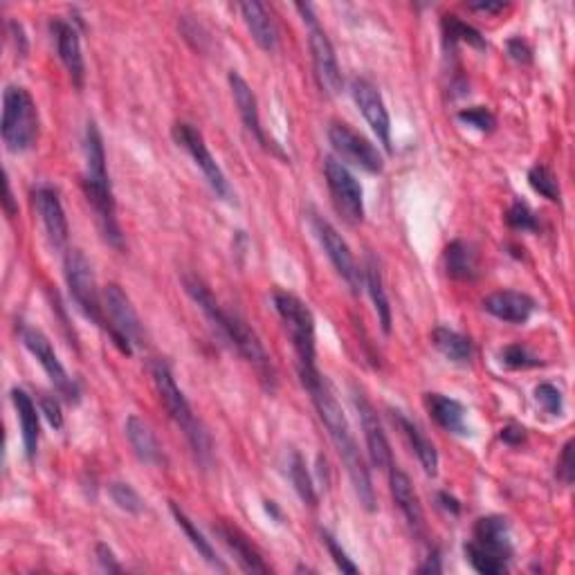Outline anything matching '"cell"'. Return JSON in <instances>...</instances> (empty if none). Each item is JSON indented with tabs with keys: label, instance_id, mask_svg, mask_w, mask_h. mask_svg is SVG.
<instances>
[{
	"label": "cell",
	"instance_id": "cell-41",
	"mask_svg": "<svg viewBox=\"0 0 575 575\" xmlns=\"http://www.w3.org/2000/svg\"><path fill=\"white\" fill-rule=\"evenodd\" d=\"M319 535H322V542L326 544L328 553H331L333 562L337 564V569H340L342 573H351V575H355V573L360 571L358 567H355L349 555H346V551L342 549V546L337 544V540H335V537H333L331 533H328V531H319Z\"/></svg>",
	"mask_w": 575,
	"mask_h": 575
},
{
	"label": "cell",
	"instance_id": "cell-17",
	"mask_svg": "<svg viewBox=\"0 0 575 575\" xmlns=\"http://www.w3.org/2000/svg\"><path fill=\"white\" fill-rule=\"evenodd\" d=\"M353 405L355 409H358L371 465L378 470H391V465H394V456H391V445L387 441L385 430H382V423L376 414V409H373L367 396H362L360 391H355L353 394Z\"/></svg>",
	"mask_w": 575,
	"mask_h": 575
},
{
	"label": "cell",
	"instance_id": "cell-10",
	"mask_svg": "<svg viewBox=\"0 0 575 575\" xmlns=\"http://www.w3.org/2000/svg\"><path fill=\"white\" fill-rule=\"evenodd\" d=\"M297 12L304 18V23L308 25V43H310V54H313V68H315V79L319 88L324 90L326 95H337L342 90V70L340 63H337V54L331 39H328L324 27L319 25L313 5H297Z\"/></svg>",
	"mask_w": 575,
	"mask_h": 575
},
{
	"label": "cell",
	"instance_id": "cell-11",
	"mask_svg": "<svg viewBox=\"0 0 575 575\" xmlns=\"http://www.w3.org/2000/svg\"><path fill=\"white\" fill-rule=\"evenodd\" d=\"M171 135H173V140H176V144L182 146V149H185L191 158H194V162L198 164V169L203 171L205 180L209 182V187L214 189V194L218 198L230 200L232 203L234 191L230 187V182H227V178H225L221 164L216 162L212 151H209L203 133H200L196 126H191L187 122H178V124H173Z\"/></svg>",
	"mask_w": 575,
	"mask_h": 575
},
{
	"label": "cell",
	"instance_id": "cell-24",
	"mask_svg": "<svg viewBox=\"0 0 575 575\" xmlns=\"http://www.w3.org/2000/svg\"><path fill=\"white\" fill-rule=\"evenodd\" d=\"M216 533L221 535V540L225 542L227 549L234 555V560L239 562V567L245 573H270V567L263 562L257 546H254L239 528L230 524H218Z\"/></svg>",
	"mask_w": 575,
	"mask_h": 575
},
{
	"label": "cell",
	"instance_id": "cell-29",
	"mask_svg": "<svg viewBox=\"0 0 575 575\" xmlns=\"http://www.w3.org/2000/svg\"><path fill=\"white\" fill-rule=\"evenodd\" d=\"M391 414H394V421L398 423L400 430H403V434L407 436V441H409V445H412V450L416 452L418 461H421L427 477H436L438 474V452H436L434 443L425 436L421 427H418L414 421H409L403 412H391Z\"/></svg>",
	"mask_w": 575,
	"mask_h": 575
},
{
	"label": "cell",
	"instance_id": "cell-5",
	"mask_svg": "<svg viewBox=\"0 0 575 575\" xmlns=\"http://www.w3.org/2000/svg\"><path fill=\"white\" fill-rule=\"evenodd\" d=\"M272 304L277 308V315L284 324L286 333L292 342V349L297 355V371L301 385L319 376L317 371V346H315V317L304 301L286 290H277L272 295Z\"/></svg>",
	"mask_w": 575,
	"mask_h": 575
},
{
	"label": "cell",
	"instance_id": "cell-32",
	"mask_svg": "<svg viewBox=\"0 0 575 575\" xmlns=\"http://www.w3.org/2000/svg\"><path fill=\"white\" fill-rule=\"evenodd\" d=\"M171 513H173V519H176V522H178V526L182 528V533L187 535V540L191 542V546H194V549L198 551L200 558H203V560L209 564V567H214V569H218V571H227L225 564H223L221 560H218V555H216V551H214L212 542H209L207 537L198 531L196 524L191 522V519L185 515V510H180L178 504H173V501H171Z\"/></svg>",
	"mask_w": 575,
	"mask_h": 575
},
{
	"label": "cell",
	"instance_id": "cell-7",
	"mask_svg": "<svg viewBox=\"0 0 575 575\" xmlns=\"http://www.w3.org/2000/svg\"><path fill=\"white\" fill-rule=\"evenodd\" d=\"M39 129V108L32 95L21 86H9L3 95V124H0L7 151L23 153L32 149L39 140Z\"/></svg>",
	"mask_w": 575,
	"mask_h": 575
},
{
	"label": "cell",
	"instance_id": "cell-19",
	"mask_svg": "<svg viewBox=\"0 0 575 575\" xmlns=\"http://www.w3.org/2000/svg\"><path fill=\"white\" fill-rule=\"evenodd\" d=\"M50 30L54 34V41H57V52L63 66H66L68 75L72 79V84L77 88H84L86 81V61L84 52H81V41L77 27L68 21H57L50 23Z\"/></svg>",
	"mask_w": 575,
	"mask_h": 575
},
{
	"label": "cell",
	"instance_id": "cell-27",
	"mask_svg": "<svg viewBox=\"0 0 575 575\" xmlns=\"http://www.w3.org/2000/svg\"><path fill=\"white\" fill-rule=\"evenodd\" d=\"M425 407L441 430L456 436L468 434V423H465V414L468 412H465L459 400L447 398L443 394H425Z\"/></svg>",
	"mask_w": 575,
	"mask_h": 575
},
{
	"label": "cell",
	"instance_id": "cell-48",
	"mask_svg": "<svg viewBox=\"0 0 575 575\" xmlns=\"http://www.w3.org/2000/svg\"><path fill=\"white\" fill-rule=\"evenodd\" d=\"M5 198H3V207H5V214L9 216V218H14L16 214H18V207H16V203H14V194H12V185H9V176L5 173Z\"/></svg>",
	"mask_w": 575,
	"mask_h": 575
},
{
	"label": "cell",
	"instance_id": "cell-42",
	"mask_svg": "<svg viewBox=\"0 0 575 575\" xmlns=\"http://www.w3.org/2000/svg\"><path fill=\"white\" fill-rule=\"evenodd\" d=\"M39 409H41V414L48 418V423L54 427V430H61L63 414H61V405H59L57 398L50 396V394H41L39 396Z\"/></svg>",
	"mask_w": 575,
	"mask_h": 575
},
{
	"label": "cell",
	"instance_id": "cell-9",
	"mask_svg": "<svg viewBox=\"0 0 575 575\" xmlns=\"http://www.w3.org/2000/svg\"><path fill=\"white\" fill-rule=\"evenodd\" d=\"M63 270H66L68 292L77 308L93 324L104 326V301L97 290L95 272L86 254L81 250H68L66 259H63Z\"/></svg>",
	"mask_w": 575,
	"mask_h": 575
},
{
	"label": "cell",
	"instance_id": "cell-35",
	"mask_svg": "<svg viewBox=\"0 0 575 575\" xmlns=\"http://www.w3.org/2000/svg\"><path fill=\"white\" fill-rule=\"evenodd\" d=\"M528 182H531V187L546 200H553V203L560 200L558 178H555V173L549 167H544V164H535V167L528 171Z\"/></svg>",
	"mask_w": 575,
	"mask_h": 575
},
{
	"label": "cell",
	"instance_id": "cell-20",
	"mask_svg": "<svg viewBox=\"0 0 575 575\" xmlns=\"http://www.w3.org/2000/svg\"><path fill=\"white\" fill-rule=\"evenodd\" d=\"M483 310L506 324H526L535 313V299L526 292L499 290L483 299Z\"/></svg>",
	"mask_w": 575,
	"mask_h": 575
},
{
	"label": "cell",
	"instance_id": "cell-47",
	"mask_svg": "<svg viewBox=\"0 0 575 575\" xmlns=\"http://www.w3.org/2000/svg\"><path fill=\"white\" fill-rule=\"evenodd\" d=\"M501 438H504L508 445H522L526 441V430L519 425H508L501 430Z\"/></svg>",
	"mask_w": 575,
	"mask_h": 575
},
{
	"label": "cell",
	"instance_id": "cell-40",
	"mask_svg": "<svg viewBox=\"0 0 575 575\" xmlns=\"http://www.w3.org/2000/svg\"><path fill=\"white\" fill-rule=\"evenodd\" d=\"M456 117H459V122L468 124V126H474V129L481 131V133L495 131V126H497L495 115H492L488 108H483V106L465 108V111H461Z\"/></svg>",
	"mask_w": 575,
	"mask_h": 575
},
{
	"label": "cell",
	"instance_id": "cell-16",
	"mask_svg": "<svg viewBox=\"0 0 575 575\" xmlns=\"http://www.w3.org/2000/svg\"><path fill=\"white\" fill-rule=\"evenodd\" d=\"M351 95L355 106L360 108L364 120L376 133V138L385 144V149L391 153V117L385 106V99L378 93V88L369 79L355 77L351 81Z\"/></svg>",
	"mask_w": 575,
	"mask_h": 575
},
{
	"label": "cell",
	"instance_id": "cell-15",
	"mask_svg": "<svg viewBox=\"0 0 575 575\" xmlns=\"http://www.w3.org/2000/svg\"><path fill=\"white\" fill-rule=\"evenodd\" d=\"M310 225H313V232L317 236V241L322 243V248L326 252V257L331 259L333 268L337 270V275H340L349 288L353 292H360L362 286V270L358 266V261H355L353 252L349 248V243L342 239V234L335 230V227L326 221V218L313 214L310 216Z\"/></svg>",
	"mask_w": 575,
	"mask_h": 575
},
{
	"label": "cell",
	"instance_id": "cell-1",
	"mask_svg": "<svg viewBox=\"0 0 575 575\" xmlns=\"http://www.w3.org/2000/svg\"><path fill=\"white\" fill-rule=\"evenodd\" d=\"M304 387L308 389L310 398H313L319 421L324 423L337 454H340L346 472H349L355 495H358L360 504L371 513V510H376V492H373V486H371V474H369L367 463H364V456L360 454L358 441H355L351 425L349 421H346L340 403H337V398L333 396L328 382L322 378V373H319L317 378L304 382Z\"/></svg>",
	"mask_w": 575,
	"mask_h": 575
},
{
	"label": "cell",
	"instance_id": "cell-4",
	"mask_svg": "<svg viewBox=\"0 0 575 575\" xmlns=\"http://www.w3.org/2000/svg\"><path fill=\"white\" fill-rule=\"evenodd\" d=\"M151 378L155 391H158L160 396L164 412L169 414L171 421L180 427L182 434H185L198 463L207 468V465L212 463V436H209L205 425L200 423V418L194 414L187 396L182 394V389L176 385V378H173L169 364L164 360H153Z\"/></svg>",
	"mask_w": 575,
	"mask_h": 575
},
{
	"label": "cell",
	"instance_id": "cell-22",
	"mask_svg": "<svg viewBox=\"0 0 575 575\" xmlns=\"http://www.w3.org/2000/svg\"><path fill=\"white\" fill-rule=\"evenodd\" d=\"M230 90H232V97H234V104L239 108V115L245 124V129L252 135L254 140H257L261 146H266L268 149V138L266 133H263V126H261V117H259V104H257V95L252 93V88L248 81H245L239 72H230Z\"/></svg>",
	"mask_w": 575,
	"mask_h": 575
},
{
	"label": "cell",
	"instance_id": "cell-37",
	"mask_svg": "<svg viewBox=\"0 0 575 575\" xmlns=\"http://www.w3.org/2000/svg\"><path fill=\"white\" fill-rule=\"evenodd\" d=\"M506 223L519 232H537L540 230V223H537V216L533 214V209L528 207L522 200H515L510 209L506 212Z\"/></svg>",
	"mask_w": 575,
	"mask_h": 575
},
{
	"label": "cell",
	"instance_id": "cell-44",
	"mask_svg": "<svg viewBox=\"0 0 575 575\" xmlns=\"http://www.w3.org/2000/svg\"><path fill=\"white\" fill-rule=\"evenodd\" d=\"M558 477L567 483V486L573 483V441H569L562 447V456L558 463Z\"/></svg>",
	"mask_w": 575,
	"mask_h": 575
},
{
	"label": "cell",
	"instance_id": "cell-43",
	"mask_svg": "<svg viewBox=\"0 0 575 575\" xmlns=\"http://www.w3.org/2000/svg\"><path fill=\"white\" fill-rule=\"evenodd\" d=\"M95 555H97V562H99V567H102V571H106V573H122L120 562H117L111 546H108V544H97L95 546Z\"/></svg>",
	"mask_w": 575,
	"mask_h": 575
},
{
	"label": "cell",
	"instance_id": "cell-12",
	"mask_svg": "<svg viewBox=\"0 0 575 575\" xmlns=\"http://www.w3.org/2000/svg\"><path fill=\"white\" fill-rule=\"evenodd\" d=\"M326 185L331 189L333 203L346 221L358 225L364 221V191L358 178L353 176L349 167L337 158H326L324 162Z\"/></svg>",
	"mask_w": 575,
	"mask_h": 575
},
{
	"label": "cell",
	"instance_id": "cell-33",
	"mask_svg": "<svg viewBox=\"0 0 575 575\" xmlns=\"http://www.w3.org/2000/svg\"><path fill=\"white\" fill-rule=\"evenodd\" d=\"M443 34L452 45L454 43H468V45H472V48H479V50L486 48V39H483L477 27L468 25L454 14L443 16Z\"/></svg>",
	"mask_w": 575,
	"mask_h": 575
},
{
	"label": "cell",
	"instance_id": "cell-6",
	"mask_svg": "<svg viewBox=\"0 0 575 575\" xmlns=\"http://www.w3.org/2000/svg\"><path fill=\"white\" fill-rule=\"evenodd\" d=\"M510 558H513V542L508 519L499 515L481 517L474 526L472 540L465 544V560L477 573L501 575L508 571Z\"/></svg>",
	"mask_w": 575,
	"mask_h": 575
},
{
	"label": "cell",
	"instance_id": "cell-8",
	"mask_svg": "<svg viewBox=\"0 0 575 575\" xmlns=\"http://www.w3.org/2000/svg\"><path fill=\"white\" fill-rule=\"evenodd\" d=\"M104 313L108 315V335L124 355H133L135 346L144 344V328L131 299L117 284H108L102 292Z\"/></svg>",
	"mask_w": 575,
	"mask_h": 575
},
{
	"label": "cell",
	"instance_id": "cell-38",
	"mask_svg": "<svg viewBox=\"0 0 575 575\" xmlns=\"http://www.w3.org/2000/svg\"><path fill=\"white\" fill-rule=\"evenodd\" d=\"M535 400L546 414L551 416H560L564 412V398L562 391L551 385V382H542V385L535 387Z\"/></svg>",
	"mask_w": 575,
	"mask_h": 575
},
{
	"label": "cell",
	"instance_id": "cell-45",
	"mask_svg": "<svg viewBox=\"0 0 575 575\" xmlns=\"http://www.w3.org/2000/svg\"><path fill=\"white\" fill-rule=\"evenodd\" d=\"M508 54H510V59H515L517 63H531L533 61V50L528 48V43L524 39H510L508 41Z\"/></svg>",
	"mask_w": 575,
	"mask_h": 575
},
{
	"label": "cell",
	"instance_id": "cell-18",
	"mask_svg": "<svg viewBox=\"0 0 575 575\" xmlns=\"http://www.w3.org/2000/svg\"><path fill=\"white\" fill-rule=\"evenodd\" d=\"M34 207L39 212L41 223L48 234V241L54 250H63L68 243V218L63 212L57 189L39 187L34 191Z\"/></svg>",
	"mask_w": 575,
	"mask_h": 575
},
{
	"label": "cell",
	"instance_id": "cell-23",
	"mask_svg": "<svg viewBox=\"0 0 575 575\" xmlns=\"http://www.w3.org/2000/svg\"><path fill=\"white\" fill-rule=\"evenodd\" d=\"M12 403L16 409L18 423H21V438H23V450L27 459H34L36 450H39V436H41V425H39V412L41 409L34 405L32 396L27 394L25 389H12Z\"/></svg>",
	"mask_w": 575,
	"mask_h": 575
},
{
	"label": "cell",
	"instance_id": "cell-34",
	"mask_svg": "<svg viewBox=\"0 0 575 575\" xmlns=\"http://www.w3.org/2000/svg\"><path fill=\"white\" fill-rule=\"evenodd\" d=\"M288 477L292 481V486H295L297 495L301 497V501H306L308 506H315L317 504V495H315L313 479H310V474L306 470V463H304V459H301L299 452L290 454Z\"/></svg>",
	"mask_w": 575,
	"mask_h": 575
},
{
	"label": "cell",
	"instance_id": "cell-36",
	"mask_svg": "<svg viewBox=\"0 0 575 575\" xmlns=\"http://www.w3.org/2000/svg\"><path fill=\"white\" fill-rule=\"evenodd\" d=\"M108 492H111V499L115 501V506L124 510V513H129V515H142V510H144V501L142 497L135 492L133 486H129V483H122V481H115L111 483V488H108Z\"/></svg>",
	"mask_w": 575,
	"mask_h": 575
},
{
	"label": "cell",
	"instance_id": "cell-46",
	"mask_svg": "<svg viewBox=\"0 0 575 575\" xmlns=\"http://www.w3.org/2000/svg\"><path fill=\"white\" fill-rule=\"evenodd\" d=\"M9 32H12V39L16 43V52H18V57H25L27 54V39H25V30H23V25L21 23H9Z\"/></svg>",
	"mask_w": 575,
	"mask_h": 575
},
{
	"label": "cell",
	"instance_id": "cell-51",
	"mask_svg": "<svg viewBox=\"0 0 575 575\" xmlns=\"http://www.w3.org/2000/svg\"><path fill=\"white\" fill-rule=\"evenodd\" d=\"M438 560H441V558H438V555L434 553V558L427 560V564H423V567L418 569V571H421V573H441V564H438Z\"/></svg>",
	"mask_w": 575,
	"mask_h": 575
},
{
	"label": "cell",
	"instance_id": "cell-39",
	"mask_svg": "<svg viewBox=\"0 0 575 575\" xmlns=\"http://www.w3.org/2000/svg\"><path fill=\"white\" fill-rule=\"evenodd\" d=\"M501 362H504L506 367H510V369H533V367H540V364H542L522 344L506 346V349L501 351Z\"/></svg>",
	"mask_w": 575,
	"mask_h": 575
},
{
	"label": "cell",
	"instance_id": "cell-21",
	"mask_svg": "<svg viewBox=\"0 0 575 575\" xmlns=\"http://www.w3.org/2000/svg\"><path fill=\"white\" fill-rule=\"evenodd\" d=\"M389 488H391V497H394L396 506L400 508V513H403L409 528H412L416 535H423L425 513L421 506V499H418L416 495L412 479H409L403 470H398L396 465H391V470H389Z\"/></svg>",
	"mask_w": 575,
	"mask_h": 575
},
{
	"label": "cell",
	"instance_id": "cell-50",
	"mask_svg": "<svg viewBox=\"0 0 575 575\" xmlns=\"http://www.w3.org/2000/svg\"><path fill=\"white\" fill-rule=\"evenodd\" d=\"M438 501H441V506L447 510V513H452V515L461 513L459 499H454L452 495H447V492H441V495H438Z\"/></svg>",
	"mask_w": 575,
	"mask_h": 575
},
{
	"label": "cell",
	"instance_id": "cell-25",
	"mask_svg": "<svg viewBox=\"0 0 575 575\" xmlns=\"http://www.w3.org/2000/svg\"><path fill=\"white\" fill-rule=\"evenodd\" d=\"M241 16L245 25H248V30L252 34V39L257 41L259 48L263 52H275L277 45H279V32H277V25L272 21V16L268 14L266 5L261 3H241Z\"/></svg>",
	"mask_w": 575,
	"mask_h": 575
},
{
	"label": "cell",
	"instance_id": "cell-30",
	"mask_svg": "<svg viewBox=\"0 0 575 575\" xmlns=\"http://www.w3.org/2000/svg\"><path fill=\"white\" fill-rule=\"evenodd\" d=\"M362 277H364V286H367L369 295H371L373 308H376V315H378V322L382 326V331H385V335H389L391 333V306H389V297H387V290H385V279H382L380 266L373 257H369L367 268H364Z\"/></svg>",
	"mask_w": 575,
	"mask_h": 575
},
{
	"label": "cell",
	"instance_id": "cell-14",
	"mask_svg": "<svg viewBox=\"0 0 575 575\" xmlns=\"http://www.w3.org/2000/svg\"><path fill=\"white\" fill-rule=\"evenodd\" d=\"M21 340L25 344V349L30 351L36 360H39L43 371L48 373V378L52 380L54 389H57L70 405L79 403V396H81L79 385L68 376V371L63 369V364L57 358V353H54V346L48 340V335L41 333L39 328L23 326L21 328Z\"/></svg>",
	"mask_w": 575,
	"mask_h": 575
},
{
	"label": "cell",
	"instance_id": "cell-28",
	"mask_svg": "<svg viewBox=\"0 0 575 575\" xmlns=\"http://www.w3.org/2000/svg\"><path fill=\"white\" fill-rule=\"evenodd\" d=\"M445 270L456 281H474L479 277V254L470 243L461 239L452 241L445 248Z\"/></svg>",
	"mask_w": 575,
	"mask_h": 575
},
{
	"label": "cell",
	"instance_id": "cell-26",
	"mask_svg": "<svg viewBox=\"0 0 575 575\" xmlns=\"http://www.w3.org/2000/svg\"><path fill=\"white\" fill-rule=\"evenodd\" d=\"M124 432H126V438H129L135 456H138L142 463H146V465H162L164 463V454H162V447L158 443V436L153 434L151 425L142 421L140 416L133 414V416L126 418Z\"/></svg>",
	"mask_w": 575,
	"mask_h": 575
},
{
	"label": "cell",
	"instance_id": "cell-13",
	"mask_svg": "<svg viewBox=\"0 0 575 575\" xmlns=\"http://www.w3.org/2000/svg\"><path fill=\"white\" fill-rule=\"evenodd\" d=\"M328 142H331L337 160L349 162L367 173H382L385 169V160H382L378 146L364 138L362 133L353 131L349 124L335 122L328 126Z\"/></svg>",
	"mask_w": 575,
	"mask_h": 575
},
{
	"label": "cell",
	"instance_id": "cell-3",
	"mask_svg": "<svg viewBox=\"0 0 575 575\" xmlns=\"http://www.w3.org/2000/svg\"><path fill=\"white\" fill-rule=\"evenodd\" d=\"M84 158H86V173L81 180L84 194L88 198L90 207L97 216L99 230H102L108 245L122 250L124 248V234L117 223V209H115V196L111 187V178H108L106 169V151L104 140L99 133L95 122H88L86 138H84Z\"/></svg>",
	"mask_w": 575,
	"mask_h": 575
},
{
	"label": "cell",
	"instance_id": "cell-49",
	"mask_svg": "<svg viewBox=\"0 0 575 575\" xmlns=\"http://www.w3.org/2000/svg\"><path fill=\"white\" fill-rule=\"evenodd\" d=\"M470 9H474V12H486V14H497V12H504V9L508 7L506 3H501V0H497V3H470L468 5Z\"/></svg>",
	"mask_w": 575,
	"mask_h": 575
},
{
	"label": "cell",
	"instance_id": "cell-31",
	"mask_svg": "<svg viewBox=\"0 0 575 575\" xmlns=\"http://www.w3.org/2000/svg\"><path fill=\"white\" fill-rule=\"evenodd\" d=\"M432 344L454 364H468L472 360V342L452 328L436 326L432 331Z\"/></svg>",
	"mask_w": 575,
	"mask_h": 575
},
{
	"label": "cell",
	"instance_id": "cell-2",
	"mask_svg": "<svg viewBox=\"0 0 575 575\" xmlns=\"http://www.w3.org/2000/svg\"><path fill=\"white\" fill-rule=\"evenodd\" d=\"M182 286H185L187 295L194 299V304L203 310L205 317L212 322L218 335H221L225 342H230L234 349L239 351L254 369H257L261 380L266 382L270 389L275 387V367H272L270 355L263 349L257 333H254L239 315L232 313V310H225L218 304L216 297L212 295V290L205 286V281L200 277L185 275L182 277Z\"/></svg>",
	"mask_w": 575,
	"mask_h": 575
}]
</instances>
